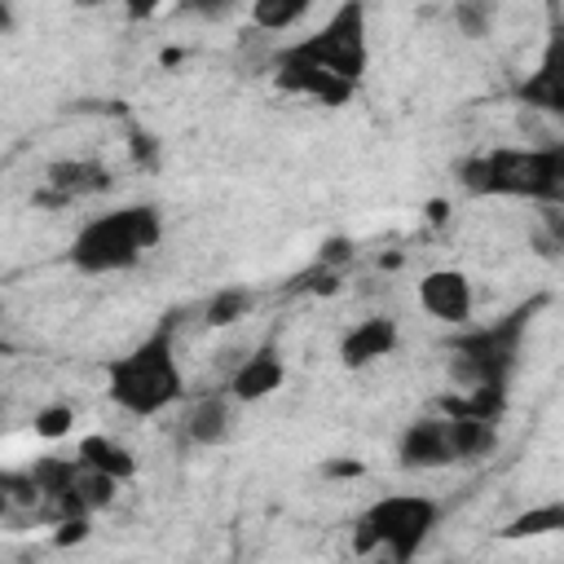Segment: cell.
I'll list each match as a JSON object with an SVG mask.
<instances>
[{
  "label": "cell",
  "mask_w": 564,
  "mask_h": 564,
  "mask_svg": "<svg viewBox=\"0 0 564 564\" xmlns=\"http://www.w3.org/2000/svg\"><path fill=\"white\" fill-rule=\"evenodd\" d=\"M106 397L132 419H154L185 397V375L176 361V313H167L141 344L106 361Z\"/></svg>",
  "instance_id": "6da1fadb"
},
{
  "label": "cell",
  "mask_w": 564,
  "mask_h": 564,
  "mask_svg": "<svg viewBox=\"0 0 564 564\" xmlns=\"http://www.w3.org/2000/svg\"><path fill=\"white\" fill-rule=\"evenodd\" d=\"M458 181L476 198H533L555 207L564 198V145H494L458 163Z\"/></svg>",
  "instance_id": "7a4b0ae2"
},
{
  "label": "cell",
  "mask_w": 564,
  "mask_h": 564,
  "mask_svg": "<svg viewBox=\"0 0 564 564\" xmlns=\"http://www.w3.org/2000/svg\"><path fill=\"white\" fill-rule=\"evenodd\" d=\"M551 300L546 295H533L524 304H516L511 313H502L498 322L489 326H476V330H463L454 335L445 348H449V379L458 388H471V383H511L516 366H520V348H524V335L533 326V317L546 308Z\"/></svg>",
  "instance_id": "3957f363"
},
{
  "label": "cell",
  "mask_w": 564,
  "mask_h": 564,
  "mask_svg": "<svg viewBox=\"0 0 564 564\" xmlns=\"http://www.w3.org/2000/svg\"><path fill=\"white\" fill-rule=\"evenodd\" d=\"M163 238V216L154 203H128L115 212L93 216L75 238H70V269L79 273H123L132 269L150 247Z\"/></svg>",
  "instance_id": "277c9868"
},
{
  "label": "cell",
  "mask_w": 564,
  "mask_h": 564,
  "mask_svg": "<svg viewBox=\"0 0 564 564\" xmlns=\"http://www.w3.org/2000/svg\"><path fill=\"white\" fill-rule=\"evenodd\" d=\"M436 520H441V507L427 494H388L357 516L352 551L357 555L383 551L388 560L410 564L419 555V546L427 542V533L436 529Z\"/></svg>",
  "instance_id": "5b68a950"
},
{
  "label": "cell",
  "mask_w": 564,
  "mask_h": 564,
  "mask_svg": "<svg viewBox=\"0 0 564 564\" xmlns=\"http://www.w3.org/2000/svg\"><path fill=\"white\" fill-rule=\"evenodd\" d=\"M282 53L313 62L330 75H339L344 84H361L366 66H370V35H366V0H339V9L304 40L286 44Z\"/></svg>",
  "instance_id": "8992f818"
},
{
  "label": "cell",
  "mask_w": 564,
  "mask_h": 564,
  "mask_svg": "<svg viewBox=\"0 0 564 564\" xmlns=\"http://www.w3.org/2000/svg\"><path fill=\"white\" fill-rule=\"evenodd\" d=\"M110 185H115V176L101 159H53L44 167V189H35L31 203L35 207H70L79 198L106 194Z\"/></svg>",
  "instance_id": "52a82bcc"
},
{
  "label": "cell",
  "mask_w": 564,
  "mask_h": 564,
  "mask_svg": "<svg viewBox=\"0 0 564 564\" xmlns=\"http://www.w3.org/2000/svg\"><path fill=\"white\" fill-rule=\"evenodd\" d=\"M273 84L282 88V93H291V97H308V101H317V106H344V101H352V84H344L339 75H330V70H322V66H313V62H300V57H291V53H282L278 48V57H273Z\"/></svg>",
  "instance_id": "ba28073f"
},
{
  "label": "cell",
  "mask_w": 564,
  "mask_h": 564,
  "mask_svg": "<svg viewBox=\"0 0 564 564\" xmlns=\"http://www.w3.org/2000/svg\"><path fill=\"white\" fill-rule=\"evenodd\" d=\"M419 304L436 322H445V326H467L471 322V308H476L471 278L463 269H432L419 282Z\"/></svg>",
  "instance_id": "9c48e42d"
},
{
  "label": "cell",
  "mask_w": 564,
  "mask_h": 564,
  "mask_svg": "<svg viewBox=\"0 0 564 564\" xmlns=\"http://www.w3.org/2000/svg\"><path fill=\"white\" fill-rule=\"evenodd\" d=\"M397 463L405 471H436V467H454V449H449V432H445V414H427L405 423L401 441H397Z\"/></svg>",
  "instance_id": "30bf717a"
},
{
  "label": "cell",
  "mask_w": 564,
  "mask_h": 564,
  "mask_svg": "<svg viewBox=\"0 0 564 564\" xmlns=\"http://www.w3.org/2000/svg\"><path fill=\"white\" fill-rule=\"evenodd\" d=\"M286 383V361H282V352H278V344L273 339H264L234 375H229V383H225V392L234 397V401H242V405H251V401H264V397H273L278 388Z\"/></svg>",
  "instance_id": "8fae6325"
},
{
  "label": "cell",
  "mask_w": 564,
  "mask_h": 564,
  "mask_svg": "<svg viewBox=\"0 0 564 564\" xmlns=\"http://www.w3.org/2000/svg\"><path fill=\"white\" fill-rule=\"evenodd\" d=\"M397 344H401L397 322L383 317V313H375V317H361V322L339 339V361H344L348 370H366V366L392 357Z\"/></svg>",
  "instance_id": "7c38bea8"
},
{
  "label": "cell",
  "mask_w": 564,
  "mask_h": 564,
  "mask_svg": "<svg viewBox=\"0 0 564 564\" xmlns=\"http://www.w3.org/2000/svg\"><path fill=\"white\" fill-rule=\"evenodd\" d=\"M229 432H234V397L229 392H207V397H198L194 405H189V414H185V436L194 441V445H225L229 441Z\"/></svg>",
  "instance_id": "4fadbf2b"
},
{
  "label": "cell",
  "mask_w": 564,
  "mask_h": 564,
  "mask_svg": "<svg viewBox=\"0 0 564 564\" xmlns=\"http://www.w3.org/2000/svg\"><path fill=\"white\" fill-rule=\"evenodd\" d=\"M75 458H79V463H88L93 471H106V476H110V480H119V485L137 476V454H132L123 441L106 436V432H88V436H79Z\"/></svg>",
  "instance_id": "5bb4252c"
},
{
  "label": "cell",
  "mask_w": 564,
  "mask_h": 564,
  "mask_svg": "<svg viewBox=\"0 0 564 564\" xmlns=\"http://www.w3.org/2000/svg\"><path fill=\"white\" fill-rule=\"evenodd\" d=\"M445 432H449L454 463H480L485 454H494V449H498V423H489V419L445 414Z\"/></svg>",
  "instance_id": "9a60e30c"
},
{
  "label": "cell",
  "mask_w": 564,
  "mask_h": 564,
  "mask_svg": "<svg viewBox=\"0 0 564 564\" xmlns=\"http://www.w3.org/2000/svg\"><path fill=\"white\" fill-rule=\"evenodd\" d=\"M516 97L533 110H546V115H560L564 110V88H560V44H551L538 62V70L516 88Z\"/></svg>",
  "instance_id": "2e32d148"
},
{
  "label": "cell",
  "mask_w": 564,
  "mask_h": 564,
  "mask_svg": "<svg viewBox=\"0 0 564 564\" xmlns=\"http://www.w3.org/2000/svg\"><path fill=\"white\" fill-rule=\"evenodd\" d=\"M436 405H441V414H471V419L502 423V414H507V388L502 383H471L467 392H445Z\"/></svg>",
  "instance_id": "e0dca14e"
},
{
  "label": "cell",
  "mask_w": 564,
  "mask_h": 564,
  "mask_svg": "<svg viewBox=\"0 0 564 564\" xmlns=\"http://www.w3.org/2000/svg\"><path fill=\"white\" fill-rule=\"evenodd\" d=\"M251 308H256V295H251L247 286H220V291H212V300L203 304V322H207L212 330H225V326L242 322Z\"/></svg>",
  "instance_id": "ac0fdd59"
},
{
  "label": "cell",
  "mask_w": 564,
  "mask_h": 564,
  "mask_svg": "<svg viewBox=\"0 0 564 564\" xmlns=\"http://www.w3.org/2000/svg\"><path fill=\"white\" fill-rule=\"evenodd\" d=\"M308 9H313V0H251V22L260 26V31H291V26H300L304 18H308Z\"/></svg>",
  "instance_id": "d6986e66"
},
{
  "label": "cell",
  "mask_w": 564,
  "mask_h": 564,
  "mask_svg": "<svg viewBox=\"0 0 564 564\" xmlns=\"http://www.w3.org/2000/svg\"><path fill=\"white\" fill-rule=\"evenodd\" d=\"M564 529V502H546V507H529L524 516H516L502 538L507 542H520V538H542V533H560Z\"/></svg>",
  "instance_id": "ffe728a7"
},
{
  "label": "cell",
  "mask_w": 564,
  "mask_h": 564,
  "mask_svg": "<svg viewBox=\"0 0 564 564\" xmlns=\"http://www.w3.org/2000/svg\"><path fill=\"white\" fill-rule=\"evenodd\" d=\"M70 423H75V405H44V410H35V436H44V441H62L70 432Z\"/></svg>",
  "instance_id": "44dd1931"
},
{
  "label": "cell",
  "mask_w": 564,
  "mask_h": 564,
  "mask_svg": "<svg viewBox=\"0 0 564 564\" xmlns=\"http://www.w3.org/2000/svg\"><path fill=\"white\" fill-rule=\"evenodd\" d=\"M454 22L467 40H480L489 31V4L485 0H454Z\"/></svg>",
  "instance_id": "7402d4cb"
},
{
  "label": "cell",
  "mask_w": 564,
  "mask_h": 564,
  "mask_svg": "<svg viewBox=\"0 0 564 564\" xmlns=\"http://www.w3.org/2000/svg\"><path fill=\"white\" fill-rule=\"evenodd\" d=\"M128 150H132V163H137V167H154V163H159V141H154V132L132 128V132H128Z\"/></svg>",
  "instance_id": "603a6c76"
},
{
  "label": "cell",
  "mask_w": 564,
  "mask_h": 564,
  "mask_svg": "<svg viewBox=\"0 0 564 564\" xmlns=\"http://www.w3.org/2000/svg\"><path fill=\"white\" fill-rule=\"evenodd\" d=\"M88 538V516H66L53 524V542L57 546H70V542H84Z\"/></svg>",
  "instance_id": "cb8c5ba5"
},
{
  "label": "cell",
  "mask_w": 564,
  "mask_h": 564,
  "mask_svg": "<svg viewBox=\"0 0 564 564\" xmlns=\"http://www.w3.org/2000/svg\"><path fill=\"white\" fill-rule=\"evenodd\" d=\"M189 13H203V18H225L234 4H242V0H181Z\"/></svg>",
  "instance_id": "d4e9b609"
},
{
  "label": "cell",
  "mask_w": 564,
  "mask_h": 564,
  "mask_svg": "<svg viewBox=\"0 0 564 564\" xmlns=\"http://www.w3.org/2000/svg\"><path fill=\"white\" fill-rule=\"evenodd\" d=\"M348 256H352V247H348V238H330V242H326V251L317 256V264H326V269H335V264H339V260H348Z\"/></svg>",
  "instance_id": "484cf974"
},
{
  "label": "cell",
  "mask_w": 564,
  "mask_h": 564,
  "mask_svg": "<svg viewBox=\"0 0 564 564\" xmlns=\"http://www.w3.org/2000/svg\"><path fill=\"white\" fill-rule=\"evenodd\" d=\"M322 476L348 480V476H366V467H361V463H352V458H335V463H326V467H322Z\"/></svg>",
  "instance_id": "4316f807"
},
{
  "label": "cell",
  "mask_w": 564,
  "mask_h": 564,
  "mask_svg": "<svg viewBox=\"0 0 564 564\" xmlns=\"http://www.w3.org/2000/svg\"><path fill=\"white\" fill-rule=\"evenodd\" d=\"M159 4H167V0H128V18L137 22V18H150Z\"/></svg>",
  "instance_id": "83f0119b"
},
{
  "label": "cell",
  "mask_w": 564,
  "mask_h": 564,
  "mask_svg": "<svg viewBox=\"0 0 564 564\" xmlns=\"http://www.w3.org/2000/svg\"><path fill=\"white\" fill-rule=\"evenodd\" d=\"M13 26V9H9V0H0V31H9Z\"/></svg>",
  "instance_id": "f1b7e54d"
},
{
  "label": "cell",
  "mask_w": 564,
  "mask_h": 564,
  "mask_svg": "<svg viewBox=\"0 0 564 564\" xmlns=\"http://www.w3.org/2000/svg\"><path fill=\"white\" fill-rule=\"evenodd\" d=\"M427 216L441 225V220H445V203H432V207H427Z\"/></svg>",
  "instance_id": "f546056e"
},
{
  "label": "cell",
  "mask_w": 564,
  "mask_h": 564,
  "mask_svg": "<svg viewBox=\"0 0 564 564\" xmlns=\"http://www.w3.org/2000/svg\"><path fill=\"white\" fill-rule=\"evenodd\" d=\"M9 352H13V344H9L4 335H0V357H9Z\"/></svg>",
  "instance_id": "4dcf8cb0"
}]
</instances>
